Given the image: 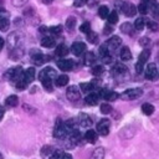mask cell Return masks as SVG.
<instances>
[{
    "mask_svg": "<svg viewBox=\"0 0 159 159\" xmlns=\"http://www.w3.org/2000/svg\"><path fill=\"white\" fill-rule=\"evenodd\" d=\"M98 96H99V97H103V98H104L106 101H108V102H113V101H116V99L119 98V94H118L117 92L109 91V89H102V91H99Z\"/></svg>",
    "mask_w": 159,
    "mask_h": 159,
    "instance_id": "obj_8",
    "label": "cell"
},
{
    "mask_svg": "<svg viewBox=\"0 0 159 159\" xmlns=\"http://www.w3.org/2000/svg\"><path fill=\"white\" fill-rule=\"evenodd\" d=\"M108 14H109V9H108L106 5H102V6L98 7V15H99V17H102V19H107Z\"/></svg>",
    "mask_w": 159,
    "mask_h": 159,
    "instance_id": "obj_33",
    "label": "cell"
},
{
    "mask_svg": "<svg viewBox=\"0 0 159 159\" xmlns=\"http://www.w3.org/2000/svg\"><path fill=\"white\" fill-rule=\"evenodd\" d=\"M60 159H72V155H71V154H68V153H62Z\"/></svg>",
    "mask_w": 159,
    "mask_h": 159,
    "instance_id": "obj_53",
    "label": "cell"
},
{
    "mask_svg": "<svg viewBox=\"0 0 159 159\" xmlns=\"http://www.w3.org/2000/svg\"><path fill=\"white\" fill-rule=\"evenodd\" d=\"M84 51H86V45H84L83 42L76 41V42H73L72 46H71V52H72L75 56H81Z\"/></svg>",
    "mask_w": 159,
    "mask_h": 159,
    "instance_id": "obj_12",
    "label": "cell"
},
{
    "mask_svg": "<svg viewBox=\"0 0 159 159\" xmlns=\"http://www.w3.org/2000/svg\"><path fill=\"white\" fill-rule=\"evenodd\" d=\"M4 113H5V111L2 109V108H0V120L2 119V117H4Z\"/></svg>",
    "mask_w": 159,
    "mask_h": 159,
    "instance_id": "obj_56",
    "label": "cell"
},
{
    "mask_svg": "<svg viewBox=\"0 0 159 159\" xmlns=\"http://www.w3.org/2000/svg\"><path fill=\"white\" fill-rule=\"evenodd\" d=\"M119 57H120V60H123V61H129V60H132V52H130L129 47H127V46L122 47V50H120V52H119Z\"/></svg>",
    "mask_w": 159,
    "mask_h": 159,
    "instance_id": "obj_21",
    "label": "cell"
},
{
    "mask_svg": "<svg viewBox=\"0 0 159 159\" xmlns=\"http://www.w3.org/2000/svg\"><path fill=\"white\" fill-rule=\"evenodd\" d=\"M66 96L71 102H76L81 98V91L77 86H70L66 91Z\"/></svg>",
    "mask_w": 159,
    "mask_h": 159,
    "instance_id": "obj_5",
    "label": "cell"
},
{
    "mask_svg": "<svg viewBox=\"0 0 159 159\" xmlns=\"http://www.w3.org/2000/svg\"><path fill=\"white\" fill-rule=\"evenodd\" d=\"M107 19H108V22H109L111 25H112V24H116V22L118 21V14H117V11H116V10L111 11V12L108 14Z\"/></svg>",
    "mask_w": 159,
    "mask_h": 159,
    "instance_id": "obj_36",
    "label": "cell"
},
{
    "mask_svg": "<svg viewBox=\"0 0 159 159\" xmlns=\"http://www.w3.org/2000/svg\"><path fill=\"white\" fill-rule=\"evenodd\" d=\"M43 4H46V5H50V4H52L55 0H41Z\"/></svg>",
    "mask_w": 159,
    "mask_h": 159,
    "instance_id": "obj_54",
    "label": "cell"
},
{
    "mask_svg": "<svg viewBox=\"0 0 159 159\" xmlns=\"http://www.w3.org/2000/svg\"><path fill=\"white\" fill-rule=\"evenodd\" d=\"M98 55H99V57H101V58H103L104 56L109 55V51H108V48H107L106 43H104V45H101V46H99V48H98Z\"/></svg>",
    "mask_w": 159,
    "mask_h": 159,
    "instance_id": "obj_40",
    "label": "cell"
},
{
    "mask_svg": "<svg viewBox=\"0 0 159 159\" xmlns=\"http://www.w3.org/2000/svg\"><path fill=\"white\" fill-rule=\"evenodd\" d=\"M35 75H36L35 68H34V67H29V68L25 70V72H24V78H25V81H26L27 83H31V82L35 80Z\"/></svg>",
    "mask_w": 159,
    "mask_h": 159,
    "instance_id": "obj_18",
    "label": "cell"
},
{
    "mask_svg": "<svg viewBox=\"0 0 159 159\" xmlns=\"http://www.w3.org/2000/svg\"><path fill=\"white\" fill-rule=\"evenodd\" d=\"M55 43H56L55 39H53V37H51V36H45V37H42V40H41V46L47 47V48L53 47V46H55Z\"/></svg>",
    "mask_w": 159,
    "mask_h": 159,
    "instance_id": "obj_23",
    "label": "cell"
},
{
    "mask_svg": "<svg viewBox=\"0 0 159 159\" xmlns=\"http://www.w3.org/2000/svg\"><path fill=\"white\" fill-rule=\"evenodd\" d=\"M148 10H149V12L152 14V16H153L155 20H159V4H158L157 1L149 2Z\"/></svg>",
    "mask_w": 159,
    "mask_h": 159,
    "instance_id": "obj_16",
    "label": "cell"
},
{
    "mask_svg": "<svg viewBox=\"0 0 159 159\" xmlns=\"http://www.w3.org/2000/svg\"><path fill=\"white\" fill-rule=\"evenodd\" d=\"M127 71H128L127 66L123 65V63H119V62L116 63L114 67H113V73H114L116 76H118V77H122V76L127 75Z\"/></svg>",
    "mask_w": 159,
    "mask_h": 159,
    "instance_id": "obj_14",
    "label": "cell"
},
{
    "mask_svg": "<svg viewBox=\"0 0 159 159\" xmlns=\"http://www.w3.org/2000/svg\"><path fill=\"white\" fill-rule=\"evenodd\" d=\"M80 31L83 32V34H88L91 31V25L89 22H83L81 26H80Z\"/></svg>",
    "mask_w": 159,
    "mask_h": 159,
    "instance_id": "obj_45",
    "label": "cell"
},
{
    "mask_svg": "<svg viewBox=\"0 0 159 159\" xmlns=\"http://www.w3.org/2000/svg\"><path fill=\"white\" fill-rule=\"evenodd\" d=\"M143 63H139V62H137L135 63V71H137V73H142L143 72Z\"/></svg>",
    "mask_w": 159,
    "mask_h": 159,
    "instance_id": "obj_51",
    "label": "cell"
},
{
    "mask_svg": "<svg viewBox=\"0 0 159 159\" xmlns=\"http://www.w3.org/2000/svg\"><path fill=\"white\" fill-rule=\"evenodd\" d=\"M93 88H94L93 83H89V82H83V83H80V89H81L82 92L88 93V92H92V89H93Z\"/></svg>",
    "mask_w": 159,
    "mask_h": 159,
    "instance_id": "obj_29",
    "label": "cell"
},
{
    "mask_svg": "<svg viewBox=\"0 0 159 159\" xmlns=\"http://www.w3.org/2000/svg\"><path fill=\"white\" fill-rule=\"evenodd\" d=\"M154 106L152 104V103H143L142 104V112L145 114V116H150V114H153L154 113Z\"/></svg>",
    "mask_w": 159,
    "mask_h": 159,
    "instance_id": "obj_27",
    "label": "cell"
},
{
    "mask_svg": "<svg viewBox=\"0 0 159 159\" xmlns=\"http://www.w3.org/2000/svg\"><path fill=\"white\" fill-rule=\"evenodd\" d=\"M53 153V148L51 145H43L41 149V155L42 157H50Z\"/></svg>",
    "mask_w": 159,
    "mask_h": 159,
    "instance_id": "obj_37",
    "label": "cell"
},
{
    "mask_svg": "<svg viewBox=\"0 0 159 159\" xmlns=\"http://www.w3.org/2000/svg\"><path fill=\"white\" fill-rule=\"evenodd\" d=\"M104 31H103V34L104 35H109V34H112L113 32V27H112V25H109V24H107L106 26H104V29H103Z\"/></svg>",
    "mask_w": 159,
    "mask_h": 159,
    "instance_id": "obj_50",
    "label": "cell"
},
{
    "mask_svg": "<svg viewBox=\"0 0 159 159\" xmlns=\"http://www.w3.org/2000/svg\"><path fill=\"white\" fill-rule=\"evenodd\" d=\"M120 43H122V40H120L119 36H112V37L107 41L106 46H107L108 51H116V50L120 46Z\"/></svg>",
    "mask_w": 159,
    "mask_h": 159,
    "instance_id": "obj_10",
    "label": "cell"
},
{
    "mask_svg": "<svg viewBox=\"0 0 159 159\" xmlns=\"http://www.w3.org/2000/svg\"><path fill=\"white\" fill-rule=\"evenodd\" d=\"M143 94V89L142 88H129V89H125L122 94H120V98L124 99V101H133V99H137L139 98L140 96Z\"/></svg>",
    "mask_w": 159,
    "mask_h": 159,
    "instance_id": "obj_1",
    "label": "cell"
},
{
    "mask_svg": "<svg viewBox=\"0 0 159 159\" xmlns=\"http://www.w3.org/2000/svg\"><path fill=\"white\" fill-rule=\"evenodd\" d=\"M137 11H139L142 15H145L148 12V5H147V2H140L138 5V7H137Z\"/></svg>",
    "mask_w": 159,
    "mask_h": 159,
    "instance_id": "obj_41",
    "label": "cell"
},
{
    "mask_svg": "<svg viewBox=\"0 0 159 159\" xmlns=\"http://www.w3.org/2000/svg\"><path fill=\"white\" fill-rule=\"evenodd\" d=\"M96 62V56L93 52H86L84 53V57H83V63L86 66H91Z\"/></svg>",
    "mask_w": 159,
    "mask_h": 159,
    "instance_id": "obj_24",
    "label": "cell"
},
{
    "mask_svg": "<svg viewBox=\"0 0 159 159\" xmlns=\"http://www.w3.org/2000/svg\"><path fill=\"white\" fill-rule=\"evenodd\" d=\"M4 43H5V41H4V39H2V37H0V50L2 48V46H4Z\"/></svg>",
    "mask_w": 159,
    "mask_h": 159,
    "instance_id": "obj_55",
    "label": "cell"
},
{
    "mask_svg": "<svg viewBox=\"0 0 159 159\" xmlns=\"http://www.w3.org/2000/svg\"><path fill=\"white\" fill-rule=\"evenodd\" d=\"M152 1H155V0H144V2H147V4H149V2H152Z\"/></svg>",
    "mask_w": 159,
    "mask_h": 159,
    "instance_id": "obj_57",
    "label": "cell"
},
{
    "mask_svg": "<svg viewBox=\"0 0 159 159\" xmlns=\"http://www.w3.org/2000/svg\"><path fill=\"white\" fill-rule=\"evenodd\" d=\"M145 25H147V27H148L149 30H152L153 32L159 31V24L155 22V21H153V20H148V21L145 22Z\"/></svg>",
    "mask_w": 159,
    "mask_h": 159,
    "instance_id": "obj_34",
    "label": "cell"
},
{
    "mask_svg": "<svg viewBox=\"0 0 159 159\" xmlns=\"http://www.w3.org/2000/svg\"><path fill=\"white\" fill-rule=\"evenodd\" d=\"M67 135V129L65 127V123L57 118L56 120V124H55V128H53V137L55 138H58V139H62Z\"/></svg>",
    "mask_w": 159,
    "mask_h": 159,
    "instance_id": "obj_2",
    "label": "cell"
},
{
    "mask_svg": "<svg viewBox=\"0 0 159 159\" xmlns=\"http://www.w3.org/2000/svg\"><path fill=\"white\" fill-rule=\"evenodd\" d=\"M70 52V48L65 45V43H61V45H58L57 47H56V51H55V53L58 56V57H65L67 53Z\"/></svg>",
    "mask_w": 159,
    "mask_h": 159,
    "instance_id": "obj_20",
    "label": "cell"
},
{
    "mask_svg": "<svg viewBox=\"0 0 159 159\" xmlns=\"http://www.w3.org/2000/svg\"><path fill=\"white\" fill-rule=\"evenodd\" d=\"M0 159H2V157H1V154H0Z\"/></svg>",
    "mask_w": 159,
    "mask_h": 159,
    "instance_id": "obj_58",
    "label": "cell"
},
{
    "mask_svg": "<svg viewBox=\"0 0 159 159\" xmlns=\"http://www.w3.org/2000/svg\"><path fill=\"white\" fill-rule=\"evenodd\" d=\"M48 32H51L52 35H60L62 32V26L61 25H56V26H52L48 29Z\"/></svg>",
    "mask_w": 159,
    "mask_h": 159,
    "instance_id": "obj_42",
    "label": "cell"
},
{
    "mask_svg": "<svg viewBox=\"0 0 159 159\" xmlns=\"http://www.w3.org/2000/svg\"><path fill=\"white\" fill-rule=\"evenodd\" d=\"M76 22H77L76 17L70 16V17L67 19V21H66V27H67V30H68V31H73V29H75V26H76Z\"/></svg>",
    "mask_w": 159,
    "mask_h": 159,
    "instance_id": "obj_32",
    "label": "cell"
},
{
    "mask_svg": "<svg viewBox=\"0 0 159 159\" xmlns=\"http://www.w3.org/2000/svg\"><path fill=\"white\" fill-rule=\"evenodd\" d=\"M78 124H80L81 127H83V128H89V127L92 125V119H91V117H89L88 114L81 113V114L78 116Z\"/></svg>",
    "mask_w": 159,
    "mask_h": 159,
    "instance_id": "obj_13",
    "label": "cell"
},
{
    "mask_svg": "<svg viewBox=\"0 0 159 159\" xmlns=\"http://www.w3.org/2000/svg\"><path fill=\"white\" fill-rule=\"evenodd\" d=\"M97 132L93 130V129H88L86 133H84V139L88 142V143H96L97 142Z\"/></svg>",
    "mask_w": 159,
    "mask_h": 159,
    "instance_id": "obj_19",
    "label": "cell"
},
{
    "mask_svg": "<svg viewBox=\"0 0 159 159\" xmlns=\"http://www.w3.org/2000/svg\"><path fill=\"white\" fill-rule=\"evenodd\" d=\"M97 39H98V36H97L96 32L89 31V32L87 34V40H88V42H91V43H96V42H97Z\"/></svg>",
    "mask_w": 159,
    "mask_h": 159,
    "instance_id": "obj_43",
    "label": "cell"
},
{
    "mask_svg": "<svg viewBox=\"0 0 159 159\" xmlns=\"http://www.w3.org/2000/svg\"><path fill=\"white\" fill-rule=\"evenodd\" d=\"M149 43H150V40H149V37H147V36H143V37H140V39H139V45H140V46H143V47H147V46H149Z\"/></svg>",
    "mask_w": 159,
    "mask_h": 159,
    "instance_id": "obj_46",
    "label": "cell"
},
{
    "mask_svg": "<svg viewBox=\"0 0 159 159\" xmlns=\"http://www.w3.org/2000/svg\"><path fill=\"white\" fill-rule=\"evenodd\" d=\"M55 83L57 87H63L68 83V76L66 75H61V76H57L56 80H55Z\"/></svg>",
    "mask_w": 159,
    "mask_h": 159,
    "instance_id": "obj_26",
    "label": "cell"
},
{
    "mask_svg": "<svg viewBox=\"0 0 159 159\" xmlns=\"http://www.w3.org/2000/svg\"><path fill=\"white\" fill-rule=\"evenodd\" d=\"M104 154H106L104 148L103 147H98V148H96L93 150V153H92L89 159H104Z\"/></svg>",
    "mask_w": 159,
    "mask_h": 159,
    "instance_id": "obj_22",
    "label": "cell"
},
{
    "mask_svg": "<svg viewBox=\"0 0 159 159\" xmlns=\"http://www.w3.org/2000/svg\"><path fill=\"white\" fill-rule=\"evenodd\" d=\"M102 61H103L104 63H111V62L113 61V58H112V56H111V55H107V56H104V57L102 58Z\"/></svg>",
    "mask_w": 159,
    "mask_h": 159,
    "instance_id": "obj_52",
    "label": "cell"
},
{
    "mask_svg": "<svg viewBox=\"0 0 159 159\" xmlns=\"http://www.w3.org/2000/svg\"><path fill=\"white\" fill-rule=\"evenodd\" d=\"M145 26V19L143 17H138L135 21H134V29L138 30V31H142Z\"/></svg>",
    "mask_w": 159,
    "mask_h": 159,
    "instance_id": "obj_30",
    "label": "cell"
},
{
    "mask_svg": "<svg viewBox=\"0 0 159 159\" xmlns=\"http://www.w3.org/2000/svg\"><path fill=\"white\" fill-rule=\"evenodd\" d=\"M109 127H111V122L107 118H102L98 123H97V133H99L101 135H108L109 133Z\"/></svg>",
    "mask_w": 159,
    "mask_h": 159,
    "instance_id": "obj_4",
    "label": "cell"
},
{
    "mask_svg": "<svg viewBox=\"0 0 159 159\" xmlns=\"http://www.w3.org/2000/svg\"><path fill=\"white\" fill-rule=\"evenodd\" d=\"M119 10H122V12L125 16H128V17L134 16L137 14V7L132 2H128V1H123V4H122V6H120Z\"/></svg>",
    "mask_w": 159,
    "mask_h": 159,
    "instance_id": "obj_7",
    "label": "cell"
},
{
    "mask_svg": "<svg viewBox=\"0 0 159 159\" xmlns=\"http://www.w3.org/2000/svg\"><path fill=\"white\" fill-rule=\"evenodd\" d=\"M101 112H102L103 114H108V113H111V112H112V107H111V104H109V103H102V104H101Z\"/></svg>",
    "mask_w": 159,
    "mask_h": 159,
    "instance_id": "obj_44",
    "label": "cell"
},
{
    "mask_svg": "<svg viewBox=\"0 0 159 159\" xmlns=\"http://www.w3.org/2000/svg\"><path fill=\"white\" fill-rule=\"evenodd\" d=\"M56 77H57L56 71H55L52 67H45V68L39 73V78H40V81H41L42 78H51V80H55Z\"/></svg>",
    "mask_w": 159,
    "mask_h": 159,
    "instance_id": "obj_11",
    "label": "cell"
},
{
    "mask_svg": "<svg viewBox=\"0 0 159 159\" xmlns=\"http://www.w3.org/2000/svg\"><path fill=\"white\" fill-rule=\"evenodd\" d=\"M120 30H122V32H124V34H127V35H132V34H133V26H132V24H129V22L122 24V25H120Z\"/></svg>",
    "mask_w": 159,
    "mask_h": 159,
    "instance_id": "obj_31",
    "label": "cell"
},
{
    "mask_svg": "<svg viewBox=\"0 0 159 159\" xmlns=\"http://www.w3.org/2000/svg\"><path fill=\"white\" fill-rule=\"evenodd\" d=\"M91 72H92L93 76H101V75L104 72V67L101 66V65H97V66H94V67L91 70Z\"/></svg>",
    "mask_w": 159,
    "mask_h": 159,
    "instance_id": "obj_39",
    "label": "cell"
},
{
    "mask_svg": "<svg viewBox=\"0 0 159 159\" xmlns=\"http://www.w3.org/2000/svg\"><path fill=\"white\" fill-rule=\"evenodd\" d=\"M87 2H88V0H75V1H73V5H75L76 7H82V6H84Z\"/></svg>",
    "mask_w": 159,
    "mask_h": 159,
    "instance_id": "obj_47",
    "label": "cell"
},
{
    "mask_svg": "<svg viewBox=\"0 0 159 159\" xmlns=\"http://www.w3.org/2000/svg\"><path fill=\"white\" fill-rule=\"evenodd\" d=\"M144 76L149 81H153L154 78H157V76H158L157 65L155 63H148L147 67H145V70H144Z\"/></svg>",
    "mask_w": 159,
    "mask_h": 159,
    "instance_id": "obj_6",
    "label": "cell"
},
{
    "mask_svg": "<svg viewBox=\"0 0 159 159\" xmlns=\"http://www.w3.org/2000/svg\"><path fill=\"white\" fill-rule=\"evenodd\" d=\"M41 83H42V86H43V88L46 91H48V92L52 91V80L51 78H42Z\"/></svg>",
    "mask_w": 159,
    "mask_h": 159,
    "instance_id": "obj_35",
    "label": "cell"
},
{
    "mask_svg": "<svg viewBox=\"0 0 159 159\" xmlns=\"http://www.w3.org/2000/svg\"><path fill=\"white\" fill-rule=\"evenodd\" d=\"M73 61L72 60H68V58H61L57 61V67L62 71H72L73 70Z\"/></svg>",
    "mask_w": 159,
    "mask_h": 159,
    "instance_id": "obj_9",
    "label": "cell"
},
{
    "mask_svg": "<svg viewBox=\"0 0 159 159\" xmlns=\"http://www.w3.org/2000/svg\"><path fill=\"white\" fill-rule=\"evenodd\" d=\"M17 104H19V98L15 94H11L5 99V106L7 107H16Z\"/></svg>",
    "mask_w": 159,
    "mask_h": 159,
    "instance_id": "obj_25",
    "label": "cell"
},
{
    "mask_svg": "<svg viewBox=\"0 0 159 159\" xmlns=\"http://www.w3.org/2000/svg\"><path fill=\"white\" fill-rule=\"evenodd\" d=\"M61 154H62V152H60V150H53V153L48 157L50 159H60L61 158Z\"/></svg>",
    "mask_w": 159,
    "mask_h": 159,
    "instance_id": "obj_49",
    "label": "cell"
},
{
    "mask_svg": "<svg viewBox=\"0 0 159 159\" xmlns=\"http://www.w3.org/2000/svg\"><path fill=\"white\" fill-rule=\"evenodd\" d=\"M22 73H24L22 68H21L20 66H17V67H12V68H10V70L4 75V77L7 78L9 81H12V82L15 83V82L22 76Z\"/></svg>",
    "mask_w": 159,
    "mask_h": 159,
    "instance_id": "obj_3",
    "label": "cell"
},
{
    "mask_svg": "<svg viewBox=\"0 0 159 159\" xmlns=\"http://www.w3.org/2000/svg\"><path fill=\"white\" fill-rule=\"evenodd\" d=\"M32 56H31V58H32V62L35 63V65H37V66H40V65H42L45 61H47L46 60V56H43L41 52H39V51H35V53L32 52L31 53Z\"/></svg>",
    "mask_w": 159,
    "mask_h": 159,
    "instance_id": "obj_17",
    "label": "cell"
},
{
    "mask_svg": "<svg viewBox=\"0 0 159 159\" xmlns=\"http://www.w3.org/2000/svg\"><path fill=\"white\" fill-rule=\"evenodd\" d=\"M10 26V21H9V17H2L0 19V30L1 31H6Z\"/></svg>",
    "mask_w": 159,
    "mask_h": 159,
    "instance_id": "obj_38",
    "label": "cell"
},
{
    "mask_svg": "<svg viewBox=\"0 0 159 159\" xmlns=\"http://www.w3.org/2000/svg\"><path fill=\"white\" fill-rule=\"evenodd\" d=\"M149 56H150V50H143L140 53H139V58H138V62L139 63H145L147 60H149Z\"/></svg>",
    "mask_w": 159,
    "mask_h": 159,
    "instance_id": "obj_28",
    "label": "cell"
},
{
    "mask_svg": "<svg viewBox=\"0 0 159 159\" xmlns=\"http://www.w3.org/2000/svg\"><path fill=\"white\" fill-rule=\"evenodd\" d=\"M27 2V0H11V4L14 6H24Z\"/></svg>",
    "mask_w": 159,
    "mask_h": 159,
    "instance_id": "obj_48",
    "label": "cell"
},
{
    "mask_svg": "<svg viewBox=\"0 0 159 159\" xmlns=\"http://www.w3.org/2000/svg\"><path fill=\"white\" fill-rule=\"evenodd\" d=\"M98 101H99L98 93H93V92H89V94H87V97L84 98V102L88 106H96L98 104Z\"/></svg>",
    "mask_w": 159,
    "mask_h": 159,
    "instance_id": "obj_15",
    "label": "cell"
}]
</instances>
